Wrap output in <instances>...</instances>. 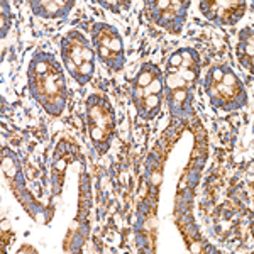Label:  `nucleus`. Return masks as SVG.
<instances>
[{"mask_svg":"<svg viewBox=\"0 0 254 254\" xmlns=\"http://www.w3.org/2000/svg\"><path fill=\"white\" fill-rule=\"evenodd\" d=\"M198 73L200 56L193 48L176 49L170 56L163 80L168 109L173 116L187 117L193 112V90Z\"/></svg>","mask_w":254,"mask_h":254,"instance_id":"obj_1","label":"nucleus"},{"mask_svg":"<svg viewBox=\"0 0 254 254\" xmlns=\"http://www.w3.org/2000/svg\"><path fill=\"white\" fill-rule=\"evenodd\" d=\"M29 90L34 100L51 116H60L66 105V81L58 60L46 51L34 53L29 63Z\"/></svg>","mask_w":254,"mask_h":254,"instance_id":"obj_2","label":"nucleus"},{"mask_svg":"<svg viewBox=\"0 0 254 254\" xmlns=\"http://www.w3.org/2000/svg\"><path fill=\"white\" fill-rule=\"evenodd\" d=\"M130 95L137 114L151 121L159 114L165 100V80L163 73L154 63H144L130 81Z\"/></svg>","mask_w":254,"mask_h":254,"instance_id":"obj_3","label":"nucleus"},{"mask_svg":"<svg viewBox=\"0 0 254 254\" xmlns=\"http://www.w3.org/2000/svg\"><path fill=\"white\" fill-rule=\"evenodd\" d=\"M203 87L210 104L224 112H234L248 104V92L243 81L234 73V69L229 66L210 68Z\"/></svg>","mask_w":254,"mask_h":254,"instance_id":"obj_4","label":"nucleus"},{"mask_svg":"<svg viewBox=\"0 0 254 254\" xmlns=\"http://www.w3.org/2000/svg\"><path fill=\"white\" fill-rule=\"evenodd\" d=\"M61 61L78 85H87L95 71V49L80 31H69L60 41Z\"/></svg>","mask_w":254,"mask_h":254,"instance_id":"obj_5","label":"nucleus"},{"mask_svg":"<svg viewBox=\"0 0 254 254\" xmlns=\"http://www.w3.org/2000/svg\"><path fill=\"white\" fill-rule=\"evenodd\" d=\"M87 124L90 139L100 154L107 153L114 132H116V117L109 100L100 95H92L87 100Z\"/></svg>","mask_w":254,"mask_h":254,"instance_id":"obj_6","label":"nucleus"},{"mask_svg":"<svg viewBox=\"0 0 254 254\" xmlns=\"http://www.w3.org/2000/svg\"><path fill=\"white\" fill-rule=\"evenodd\" d=\"M92 41L98 60L109 69L121 71L126 64L124 43L119 31L110 24L97 22L92 27Z\"/></svg>","mask_w":254,"mask_h":254,"instance_id":"obj_7","label":"nucleus"},{"mask_svg":"<svg viewBox=\"0 0 254 254\" xmlns=\"http://www.w3.org/2000/svg\"><path fill=\"white\" fill-rule=\"evenodd\" d=\"M151 12V19L171 34H178L183 29V24L187 20L188 0H156V2H147Z\"/></svg>","mask_w":254,"mask_h":254,"instance_id":"obj_8","label":"nucleus"},{"mask_svg":"<svg viewBox=\"0 0 254 254\" xmlns=\"http://www.w3.org/2000/svg\"><path fill=\"white\" fill-rule=\"evenodd\" d=\"M200 10L210 22L219 26H234L244 15L246 2H234V0H212V2H200Z\"/></svg>","mask_w":254,"mask_h":254,"instance_id":"obj_9","label":"nucleus"},{"mask_svg":"<svg viewBox=\"0 0 254 254\" xmlns=\"http://www.w3.org/2000/svg\"><path fill=\"white\" fill-rule=\"evenodd\" d=\"M73 0H32L31 10L41 19H64L73 9Z\"/></svg>","mask_w":254,"mask_h":254,"instance_id":"obj_10","label":"nucleus"},{"mask_svg":"<svg viewBox=\"0 0 254 254\" xmlns=\"http://www.w3.org/2000/svg\"><path fill=\"white\" fill-rule=\"evenodd\" d=\"M237 55H239L241 63H243L249 71H253V29L251 27H248V29H244L241 32Z\"/></svg>","mask_w":254,"mask_h":254,"instance_id":"obj_11","label":"nucleus"},{"mask_svg":"<svg viewBox=\"0 0 254 254\" xmlns=\"http://www.w3.org/2000/svg\"><path fill=\"white\" fill-rule=\"evenodd\" d=\"M100 3H102L104 7H107V9H110V10L119 12L121 9H119L117 5H124V3H127V2H105V0H104V2H100Z\"/></svg>","mask_w":254,"mask_h":254,"instance_id":"obj_12","label":"nucleus"}]
</instances>
